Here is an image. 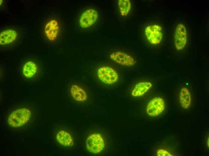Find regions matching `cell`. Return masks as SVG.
I'll return each instance as SVG.
<instances>
[{
	"mask_svg": "<svg viewBox=\"0 0 209 156\" xmlns=\"http://www.w3.org/2000/svg\"><path fill=\"white\" fill-rule=\"evenodd\" d=\"M31 114V111L27 108H19L10 114L7 119L8 122L12 127H20L28 122Z\"/></svg>",
	"mask_w": 209,
	"mask_h": 156,
	"instance_id": "cell-1",
	"label": "cell"
},
{
	"mask_svg": "<svg viewBox=\"0 0 209 156\" xmlns=\"http://www.w3.org/2000/svg\"><path fill=\"white\" fill-rule=\"evenodd\" d=\"M104 140L100 134H91L86 139V148L88 151L91 153L98 154L104 149Z\"/></svg>",
	"mask_w": 209,
	"mask_h": 156,
	"instance_id": "cell-2",
	"label": "cell"
},
{
	"mask_svg": "<svg viewBox=\"0 0 209 156\" xmlns=\"http://www.w3.org/2000/svg\"><path fill=\"white\" fill-rule=\"evenodd\" d=\"M97 75L101 81L107 85L114 84L119 79L117 72L112 67L108 66L99 68L97 71Z\"/></svg>",
	"mask_w": 209,
	"mask_h": 156,
	"instance_id": "cell-3",
	"label": "cell"
},
{
	"mask_svg": "<svg viewBox=\"0 0 209 156\" xmlns=\"http://www.w3.org/2000/svg\"><path fill=\"white\" fill-rule=\"evenodd\" d=\"M145 35L148 41L151 44H159L163 38V31L162 27L154 24L147 26L144 30Z\"/></svg>",
	"mask_w": 209,
	"mask_h": 156,
	"instance_id": "cell-4",
	"label": "cell"
},
{
	"mask_svg": "<svg viewBox=\"0 0 209 156\" xmlns=\"http://www.w3.org/2000/svg\"><path fill=\"white\" fill-rule=\"evenodd\" d=\"M98 14L97 10L93 8L87 9L83 11L79 19L80 26L86 28L93 26L97 21Z\"/></svg>",
	"mask_w": 209,
	"mask_h": 156,
	"instance_id": "cell-5",
	"label": "cell"
},
{
	"mask_svg": "<svg viewBox=\"0 0 209 156\" xmlns=\"http://www.w3.org/2000/svg\"><path fill=\"white\" fill-rule=\"evenodd\" d=\"M174 40L176 48L179 51L183 49L187 44V31L182 23H179L177 25L174 32Z\"/></svg>",
	"mask_w": 209,
	"mask_h": 156,
	"instance_id": "cell-6",
	"label": "cell"
},
{
	"mask_svg": "<svg viewBox=\"0 0 209 156\" xmlns=\"http://www.w3.org/2000/svg\"><path fill=\"white\" fill-rule=\"evenodd\" d=\"M165 107L164 99L160 97H155L148 103L146 107L148 115L151 116H156L161 114Z\"/></svg>",
	"mask_w": 209,
	"mask_h": 156,
	"instance_id": "cell-7",
	"label": "cell"
},
{
	"mask_svg": "<svg viewBox=\"0 0 209 156\" xmlns=\"http://www.w3.org/2000/svg\"><path fill=\"white\" fill-rule=\"evenodd\" d=\"M110 58L116 63L124 66H131L136 63L134 58L129 55L120 51H117L111 53Z\"/></svg>",
	"mask_w": 209,
	"mask_h": 156,
	"instance_id": "cell-8",
	"label": "cell"
},
{
	"mask_svg": "<svg viewBox=\"0 0 209 156\" xmlns=\"http://www.w3.org/2000/svg\"><path fill=\"white\" fill-rule=\"evenodd\" d=\"M69 92L72 98L77 102H85L88 100V95L86 91L78 83L71 84L70 86Z\"/></svg>",
	"mask_w": 209,
	"mask_h": 156,
	"instance_id": "cell-9",
	"label": "cell"
},
{
	"mask_svg": "<svg viewBox=\"0 0 209 156\" xmlns=\"http://www.w3.org/2000/svg\"><path fill=\"white\" fill-rule=\"evenodd\" d=\"M60 28L58 21L52 19L46 24L44 32L47 38L49 40H54L58 37L59 32Z\"/></svg>",
	"mask_w": 209,
	"mask_h": 156,
	"instance_id": "cell-10",
	"label": "cell"
},
{
	"mask_svg": "<svg viewBox=\"0 0 209 156\" xmlns=\"http://www.w3.org/2000/svg\"><path fill=\"white\" fill-rule=\"evenodd\" d=\"M38 71L37 65L35 62L32 61L26 62L22 69L23 76L28 79L34 78L37 74Z\"/></svg>",
	"mask_w": 209,
	"mask_h": 156,
	"instance_id": "cell-11",
	"label": "cell"
},
{
	"mask_svg": "<svg viewBox=\"0 0 209 156\" xmlns=\"http://www.w3.org/2000/svg\"><path fill=\"white\" fill-rule=\"evenodd\" d=\"M17 35V32L12 29L2 31L0 34V43L2 45L11 44L15 41Z\"/></svg>",
	"mask_w": 209,
	"mask_h": 156,
	"instance_id": "cell-12",
	"label": "cell"
},
{
	"mask_svg": "<svg viewBox=\"0 0 209 156\" xmlns=\"http://www.w3.org/2000/svg\"><path fill=\"white\" fill-rule=\"evenodd\" d=\"M152 85V83L149 81L139 82L134 86L132 92V95L134 97L141 96L150 90Z\"/></svg>",
	"mask_w": 209,
	"mask_h": 156,
	"instance_id": "cell-13",
	"label": "cell"
},
{
	"mask_svg": "<svg viewBox=\"0 0 209 156\" xmlns=\"http://www.w3.org/2000/svg\"><path fill=\"white\" fill-rule=\"evenodd\" d=\"M56 139L61 145L65 146H71L74 144L73 140L71 134L64 130L59 131L57 134Z\"/></svg>",
	"mask_w": 209,
	"mask_h": 156,
	"instance_id": "cell-14",
	"label": "cell"
},
{
	"mask_svg": "<svg viewBox=\"0 0 209 156\" xmlns=\"http://www.w3.org/2000/svg\"><path fill=\"white\" fill-rule=\"evenodd\" d=\"M179 100L182 107L187 109L190 106L191 101V96L188 89L185 87L182 88L179 94Z\"/></svg>",
	"mask_w": 209,
	"mask_h": 156,
	"instance_id": "cell-15",
	"label": "cell"
},
{
	"mask_svg": "<svg viewBox=\"0 0 209 156\" xmlns=\"http://www.w3.org/2000/svg\"><path fill=\"white\" fill-rule=\"evenodd\" d=\"M118 4L121 15L122 16H127L129 13L131 3L129 0H119Z\"/></svg>",
	"mask_w": 209,
	"mask_h": 156,
	"instance_id": "cell-16",
	"label": "cell"
},
{
	"mask_svg": "<svg viewBox=\"0 0 209 156\" xmlns=\"http://www.w3.org/2000/svg\"><path fill=\"white\" fill-rule=\"evenodd\" d=\"M157 155L158 156H172L168 151L162 149H159L157 152Z\"/></svg>",
	"mask_w": 209,
	"mask_h": 156,
	"instance_id": "cell-17",
	"label": "cell"
}]
</instances>
